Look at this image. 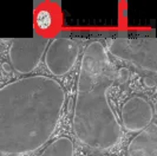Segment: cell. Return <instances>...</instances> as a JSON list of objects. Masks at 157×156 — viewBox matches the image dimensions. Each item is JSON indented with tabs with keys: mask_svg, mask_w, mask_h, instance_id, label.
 Masks as SVG:
<instances>
[{
	"mask_svg": "<svg viewBox=\"0 0 157 156\" xmlns=\"http://www.w3.org/2000/svg\"><path fill=\"white\" fill-rule=\"evenodd\" d=\"M65 104L63 86L36 75L0 89V153L25 155L41 148L56 131Z\"/></svg>",
	"mask_w": 157,
	"mask_h": 156,
	"instance_id": "cell-1",
	"label": "cell"
},
{
	"mask_svg": "<svg viewBox=\"0 0 157 156\" xmlns=\"http://www.w3.org/2000/svg\"><path fill=\"white\" fill-rule=\"evenodd\" d=\"M115 82V70L102 43L85 49L79 69L73 109V133L84 146L105 151L122 137V127L111 108L108 92Z\"/></svg>",
	"mask_w": 157,
	"mask_h": 156,
	"instance_id": "cell-2",
	"label": "cell"
},
{
	"mask_svg": "<svg viewBox=\"0 0 157 156\" xmlns=\"http://www.w3.org/2000/svg\"><path fill=\"white\" fill-rule=\"evenodd\" d=\"M109 51L116 58L147 72L157 71V40L150 36L117 37L109 41Z\"/></svg>",
	"mask_w": 157,
	"mask_h": 156,
	"instance_id": "cell-3",
	"label": "cell"
},
{
	"mask_svg": "<svg viewBox=\"0 0 157 156\" xmlns=\"http://www.w3.org/2000/svg\"><path fill=\"white\" fill-rule=\"evenodd\" d=\"M48 45V38L36 34L32 38L13 39L8 57L13 69L21 73H30L37 69Z\"/></svg>",
	"mask_w": 157,
	"mask_h": 156,
	"instance_id": "cell-4",
	"label": "cell"
},
{
	"mask_svg": "<svg viewBox=\"0 0 157 156\" xmlns=\"http://www.w3.org/2000/svg\"><path fill=\"white\" fill-rule=\"evenodd\" d=\"M78 43L69 37H58L52 40L45 53V64L48 71L57 77L69 73L78 59Z\"/></svg>",
	"mask_w": 157,
	"mask_h": 156,
	"instance_id": "cell-5",
	"label": "cell"
},
{
	"mask_svg": "<svg viewBox=\"0 0 157 156\" xmlns=\"http://www.w3.org/2000/svg\"><path fill=\"white\" fill-rule=\"evenodd\" d=\"M122 123L130 133H140L152 123L154 110L149 102L140 96L129 98L122 107Z\"/></svg>",
	"mask_w": 157,
	"mask_h": 156,
	"instance_id": "cell-6",
	"label": "cell"
},
{
	"mask_svg": "<svg viewBox=\"0 0 157 156\" xmlns=\"http://www.w3.org/2000/svg\"><path fill=\"white\" fill-rule=\"evenodd\" d=\"M128 156H157V125L150 123L130 141Z\"/></svg>",
	"mask_w": 157,
	"mask_h": 156,
	"instance_id": "cell-7",
	"label": "cell"
},
{
	"mask_svg": "<svg viewBox=\"0 0 157 156\" xmlns=\"http://www.w3.org/2000/svg\"><path fill=\"white\" fill-rule=\"evenodd\" d=\"M75 144L71 138L66 136L58 137L52 141L39 156H73Z\"/></svg>",
	"mask_w": 157,
	"mask_h": 156,
	"instance_id": "cell-8",
	"label": "cell"
},
{
	"mask_svg": "<svg viewBox=\"0 0 157 156\" xmlns=\"http://www.w3.org/2000/svg\"><path fill=\"white\" fill-rule=\"evenodd\" d=\"M129 77H130V72L128 69L125 68H122V69H119L117 71V78L119 82H122V83H125L129 80Z\"/></svg>",
	"mask_w": 157,
	"mask_h": 156,
	"instance_id": "cell-9",
	"label": "cell"
},
{
	"mask_svg": "<svg viewBox=\"0 0 157 156\" xmlns=\"http://www.w3.org/2000/svg\"><path fill=\"white\" fill-rule=\"evenodd\" d=\"M144 84L148 88H155L156 86V79L152 77H144Z\"/></svg>",
	"mask_w": 157,
	"mask_h": 156,
	"instance_id": "cell-10",
	"label": "cell"
},
{
	"mask_svg": "<svg viewBox=\"0 0 157 156\" xmlns=\"http://www.w3.org/2000/svg\"><path fill=\"white\" fill-rule=\"evenodd\" d=\"M1 68H2L4 72H6V73H10V72H12V66H11V64H10V63H2Z\"/></svg>",
	"mask_w": 157,
	"mask_h": 156,
	"instance_id": "cell-11",
	"label": "cell"
}]
</instances>
